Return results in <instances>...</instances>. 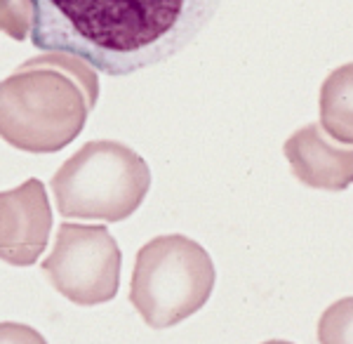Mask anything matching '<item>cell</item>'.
Segmentation results:
<instances>
[{"mask_svg": "<svg viewBox=\"0 0 353 344\" xmlns=\"http://www.w3.org/2000/svg\"><path fill=\"white\" fill-rule=\"evenodd\" d=\"M221 0H28L31 43L130 76L172 59L212 21Z\"/></svg>", "mask_w": 353, "mask_h": 344, "instance_id": "cell-1", "label": "cell"}, {"mask_svg": "<svg viewBox=\"0 0 353 344\" xmlns=\"http://www.w3.org/2000/svg\"><path fill=\"white\" fill-rule=\"evenodd\" d=\"M94 68L54 52L21 64L0 83V137L28 153H52L71 144L97 104Z\"/></svg>", "mask_w": 353, "mask_h": 344, "instance_id": "cell-2", "label": "cell"}, {"mask_svg": "<svg viewBox=\"0 0 353 344\" xmlns=\"http://www.w3.org/2000/svg\"><path fill=\"white\" fill-rule=\"evenodd\" d=\"M149 189L146 160L113 140L88 142L52 177L57 210L76 220H128L144 203Z\"/></svg>", "mask_w": 353, "mask_h": 344, "instance_id": "cell-3", "label": "cell"}, {"mask_svg": "<svg viewBox=\"0 0 353 344\" xmlns=\"http://www.w3.org/2000/svg\"><path fill=\"white\" fill-rule=\"evenodd\" d=\"M214 278L201 243L181 233L158 236L137 252L130 302L151 328H172L208 305Z\"/></svg>", "mask_w": 353, "mask_h": 344, "instance_id": "cell-4", "label": "cell"}, {"mask_svg": "<svg viewBox=\"0 0 353 344\" xmlns=\"http://www.w3.org/2000/svg\"><path fill=\"white\" fill-rule=\"evenodd\" d=\"M121 248L101 224L64 222L43 271L57 292L73 305L94 307L116 297L121 285Z\"/></svg>", "mask_w": 353, "mask_h": 344, "instance_id": "cell-5", "label": "cell"}, {"mask_svg": "<svg viewBox=\"0 0 353 344\" xmlns=\"http://www.w3.org/2000/svg\"><path fill=\"white\" fill-rule=\"evenodd\" d=\"M52 210L41 180H26L12 191H0V260L31 267L48 248Z\"/></svg>", "mask_w": 353, "mask_h": 344, "instance_id": "cell-6", "label": "cell"}, {"mask_svg": "<svg viewBox=\"0 0 353 344\" xmlns=\"http://www.w3.org/2000/svg\"><path fill=\"white\" fill-rule=\"evenodd\" d=\"M285 156L301 184L323 191H344L353 184V151L327 144L318 125L299 130L288 140Z\"/></svg>", "mask_w": 353, "mask_h": 344, "instance_id": "cell-7", "label": "cell"}, {"mask_svg": "<svg viewBox=\"0 0 353 344\" xmlns=\"http://www.w3.org/2000/svg\"><path fill=\"white\" fill-rule=\"evenodd\" d=\"M321 123L337 142L353 144V64L327 76L321 90Z\"/></svg>", "mask_w": 353, "mask_h": 344, "instance_id": "cell-8", "label": "cell"}, {"mask_svg": "<svg viewBox=\"0 0 353 344\" xmlns=\"http://www.w3.org/2000/svg\"><path fill=\"white\" fill-rule=\"evenodd\" d=\"M321 344H353V297L330 305L318 321Z\"/></svg>", "mask_w": 353, "mask_h": 344, "instance_id": "cell-9", "label": "cell"}, {"mask_svg": "<svg viewBox=\"0 0 353 344\" xmlns=\"http://www.w3.org/2000/svg\"><path fill=\"white\" fill-rule=\"evenodd\" d=\"M0 344H48V340L31 325L24 323H0Z\"/></svg>", "mask_w": 353, "mask_h": 344, "instance_id": "cell-10", "label": "cell"}, {"mask_svg": "<svg viewBox=\"0 0 353 344\" xmlns=\"http://www.w3.org/2000/svg\"><path fill=\"white\" fill-rule=\"evenodd\" d=\"M264 344H292V342H285V340H269V342H264Z\"/></svg>", "mask_w": 353, "mask_h": 344, "instance_id": "cell-11", "label": "cell"}]
</instances>
